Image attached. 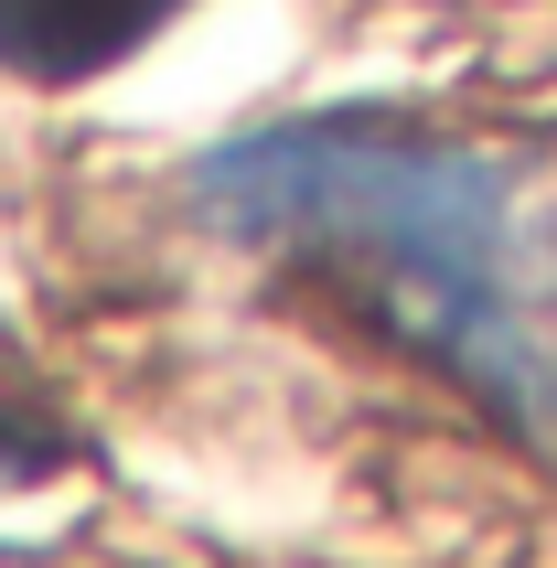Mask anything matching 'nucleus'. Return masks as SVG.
Here are the masks:
<instances>
[{
	"mask_svg": "<svg viewBox=\"0 0 557 568\" xmlns=\"http://www.w3.org/2000/svg\"><path fill=\"white\" fill-rule=\"evenodd\" d=\"M193 193L526 440L557 429V204L515 151L407 119H290L204 151Z\"/></svg>",
	"mask_w": 557,
	"mask_h": 568,
	"instance_id": "f257e3e1",
	"label": "nucleus"
},
{
	"mask_svg": "<svg viewBox=\"0 0 557 568\" xmlns=\"http://www.w3.org/2000/svg\"><path fill=\"white\" fill-rule=\"evenodd\" d=\"M193 0H0V75L22 87H87L172 32Z\"/></svg>",
	"mask_w": 557,
	"mask_h": 568,
	"instance_id": "f03ea898",
	"label": "nucleus"
},
{
	"mask_svg": "<svg viewBox=\"0 0 557 568\" xmlns=\"http://www.w3.org/2000/svg\"><path fill=\"white\" fill-rule=\"evenodd\" d=\"M64 450H75L64 408H54L32 376H11V365H0V483H43Z\"/></svg>",
	"mask_w": 557,
	"mask_h": 568,
	"instance_id": "7ed1b4c3",
	"label": "nucleus"
}]
</instances>
